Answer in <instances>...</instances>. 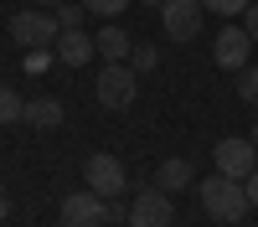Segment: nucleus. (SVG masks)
I'll list each match as a JSON object with an SVG mask.
<instances>
[{"label": "nucleus", "mask_w": 258, "mask_h": 227, "mask_svg": "<svg viewBox=\"0 0 258 227\" xmlns=\"http://www.w3.org/2000/svg\"><path fill=\"white\" fill-rule=\"evenodd\" d=\"M202 206H207V217H217V222H238V217H248V186L243 181H232V176H207L202 181Z\"/></svg>", "instance_id": "f257e3e1"}, {"label": "nucleus", "mask_w": 258, "mask_h": 227, "mask_svg": "<svg viewBox=\"0 0 258 227\" xmlns=\"http://www.w3.org/2000/svg\"><path fill=\"white\" fill-rule=\"evenodd\" d=\"M93 93H98L103 109H129V103H135V93H140V72L124 67V62H103Z\"/></svg>", "instance_id": "f03ea898"}, {"label": "nucleus", "mask_w": 258, "mask_h": 227, "mask_svg": "<svg viewBox=\"0 0 258 227\" xmlns=\"http://www.w3.org/2000/svg\"><path fill=\"white\" fill-rule=\"evenodd\" d=\"M57 31H62V26H57L52 11H16V16H11V41H21V47H31V52L52 47Z\"/></svg>", "instance_id": "7ed1b4c3"}, {"label": "nucleus", "mask_w": 258, "mask_h": 227, "mask_svg": "<svg viewBox=\"0 0 258 227\" xmlns=\"http://www.w3.org/2000/svg\"><path fill=\"white\" fill-rule=\"evenodd\" d=\"M212 160H217V171H222V176H232V181H248V176L258 171V144H253V139H243V134L217 139Z\"/></svg>", "instance_id": "20e7f679"}, {"label": "nucleus", "mask_w": 258, "mask_h": 227, "mask_svg": "<svg viewBox=\"0 0 258 227\" xmlns=\"http://www.w3.org/2000/svg\"><path fill=\"white\" fill-rule=\"evenodd\" d=\"M83 176H88V191H98L103 201H114L124 186H129V176H124V165H119V155H88V165H83Z\"/></svg>", "instance_id": "39448f33"}, {"label": "nucleus", "mask_w": 258, "mask_h": 227, "mask_svg": "<svg viewBox=\"0 0 258 227\" xmlns=\"http://www.w3.org/2000/svg\"><path fill=\"white\" fill-rule=\"evenodd\" d=\"M160 26L170 41H191L202 31V0H165L160 6Z\"/></svg>", "instance_id": "423d86ee"}, {"label": "nucleus", "mask_w": 258, "mask_h": 227, "mask_svg": "<svg viewBox=\"0 0 258 227\" xmlns=\"http://www.w3.org/2000/svg\"><path fill=\"white\" fill-rule=\"evenodd\" d=\"M170 222H176V206H170V196L160 186L140 191L135 206H129V227H170Z\"/></svg>", "instance_id": "0eeeda50"}, {"label": "nucleus", "mask_w": 258, "mask_h": 227, "mask_svg": "<svg viewBox=\"0 0 258 227\" xmlns=\"http://www.w3.org/2000/svg\"><path fill=\"white\" fill-rule=\"evenodd\" d=\"M109 222V201L98 191H73L62 201V227H103Z\"/></svg>", "instance_id": "6e6552de"}, {"label": "nucleus", "mask_w": 258, "mask_h": 227, "mask_svg": "<svg viewBox=\"0 0 258 227\" xmlns=\"http://www.w3.org/2000/svg\"><path fill=\"white\" fill-rule=\"evenodd\" d=\"M248 52H253V36H248V26H227V31H217V47H212L217 67H227V72H243V67H248Z\"/></svg>", "instance_id": "1a4fd4ad"}, {"label": "nucleus", "mask_w": 258, "mask_h": 227, "mask_svg": "<svg viewBox=\"0 0 258 227\" xmlns=\"http://www.w3.org/2000/svg\"><path fill=\"white\" fill-rule=\"evenodd\" d=\"M52 52L68 62V67H83V62H93V36L88 31H57Z\"/></svg>", "instance_id": "9d476101"}, {"label": "nucleus", "mask_w": 258, "mask_h": 227, "mask_svg": "<svg viewBox=\"0 0 258 227\" xmlns=\"http://www.w3.org/2000/svg\"><path fill=\"white\" fill-rule=\"evenodd\" d=\"M93 52H98L103 62H124L129 52H135V41H129V31H124V26H114V21H109V26L93 36Z\"/></svg>", "instance_id": "9b49d317"}, {"label": "nucleus", "mask_w": 258, "mask_h": 227, "mask_svg": "<svg viewBox=\"0 0 258 227\" xmlns=\"http://www.w3.org/2000/svg\"><path fill=\"white\" fill-rule=\"evenodd\" d=\"M62 119H68V109H62L57 98H26V124H36V129H57Z\"/></svg>", "instance_id": "f8f14e48"}, {"label": "nucleus", "mask_w": 258, "mask_h": 227, "mask_svg": "<svg viewBox=\"0 0 258 227\" xmlns=\"http://www.w3.org/2000/svg\"><path fill=\"white\" fill-rule=\"evenodd\" d=\"M191 176H197V171H191V160H160V171H155V186L170 196V191H186V186H191Z\"/></svg>", "instance_id": "ddd939ff"}, {"label": "nucleus", "mask_w": 258, "mask_h": 227, "mask_svg": "<svg viewBox=\"0 0 258 227\" xmlns=\"http://www.w3.org/2000/svg\"><path fill=\"white\" fill-rule=\"evenodd\" d=\"M16 119H26V98L11 83H0V124H16Z\"/></svg>", "instance_id": "4468645a"}, {"label": "nucleus", "mask_w": 258, "mask_h": 227, "mask_svg": "<svg viewBox=\"0 0 258 227\" xmlns=\"http://www.w3.org/2000/svg\"><path fill=\"white\" fill-rule=\"evenodd\" d=\"M57 26L62 31H83V16H88V11H83V6H73V0H57Z\"/></svg>", "instance_id": "2eb2a0df"}, {"label": "nucleus", "mask_w": 258, "mask_h": 227, "mask_svg": "<svg viewBox=\"0 0 258 227\" xmlns=\"http://www.w3.org/2000/svg\"><path fill=\"white\" fill-rule=\"evenodd\" d=\"M129 57H135V72H155V62H160V47H150V41H140V47L129 52Z\"/></svg>", "instance_id": "dca6fc26"}, {"label": "nucleus", "mask_w": 258, "mask_h": 227, "mask_svg": "<svg viewBox=\"0 0 258 227\" xmlns=\"http://www.w3.org/2000/svg\"><path fill=\"white\" fill-rule=\"evenodd\" d=\"M83 11L109 16V21H114V16H124V11H129V0H83Z\"/></svg>", "instance_id": "f3484780"}, {"label": "nucleus", "mask_w": 258, "mask_h": 227, "mask_svg": "<svg viewBox=\"0 0 258 227\" xmlns=\"http://www.w3.org/2000/svg\"><path fill=\"white\" fill-rule=\"evenodd\" d=\"M238 98L243 103H258V67H243L238 72Z\"/></svg>", "instance_id": "a211bd4d"}, {"label": "nucleus", "mask_w": 258, "mask_h": 227, "mask_svg": "<svg viewBox=\"0 0 258 227\" xmlns=\"http://www.w3.org/2000/svg\"><path fill=\"white\" fill-rule=\"evenodd\" d=\"M248 6H253V0H202V11H217V16H238Z\"/></svg>", "instance_id": "6ab92c4d"}, {"label": "nucleus", "mask_w": 258, "mask_h": 227, "mask_svg": "<svg viewBox=\"0 0 258 227\" xmlns=\"http://www.w3.org/2000/svg\"><path fill=\"white\" fill-rule=\"evenodd\" d=\"M248 36H253V47H258V6H248Z\"/></svg>", "instance_id": "aec40b11"}, {"label": "nucleus", "mask_w": 258, "mask_h": 227, "mask_svg": "<svg viewBox=\"0 0 258 227\" xmlns=\"http://www.w3.org/2000/svg\"><path fill=\"white\" fill-rule=\"evenodd\" d=\"M243 186H248V201H253V206H258V171H253V176H248V181H243Z\"/></svg>", "instance_id": "412c9836"}, {"label": "nucleus", "mask_w": 258, "mask_h": 227, "mask_svg": "<svg viewBox=\"0 0 258 227\" xmlns=\"http://www.w3.org/2000/svg\"><path fill=\"white\" fill-rule=\"evenodd\" d=\"M6 217H11V196L0 191V222H6Z\"/></svg>", "instance_id": "4be33fe9"}, {"label": "nucleus", "mask_w": 258, "mask_h": 227, "mask_svg": "<svg viewBox=\"0 0 258 227\" xmlns=\"http://www.w3.org/2000/svg\"><path fill=\"white\" fill-rule=\"evenodd\" d=\"M26 6H57V0H26Z\"/></svg>", "instance_id": "5701e85b"}, {"label": "nucleus", "mask_w": 258, "mask_h": 227, "mask_svg": "<svg viewBox=\"0 0 258 227\" xmlns=\"http://www.w3.org/2000/svg\"><path fill=\"white\" fill-rule=\"evenodd\" d=\"M145 6H165V0H145Z\"/></svg>", "instance_id": "b1692460"}, {"label": "nucleus", "mask_w": 258, "mask_h": 227, "mask_svg": "<svg viewBox=\"0 0 258 227\" xmlns=\"http://www.w3.org/2000/svg\"><path fill=\"white\" fill-rule=\"evenodd\" d=\"M253 144H258V124H253Z\"/></svg>", "instance_id": "393cba45"}]
</instances>
